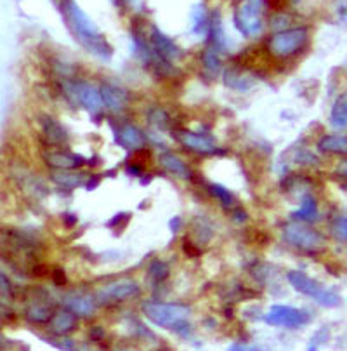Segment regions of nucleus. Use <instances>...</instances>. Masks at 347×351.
<instances>
[{"label": "nucleus", "instance_id": "nucleus-1", "mask_svg": "<svg viewBox=\"0 0 347 351\" xmlns=\"http://www.w3.org/2000/svg\"><path fill=\"white\" fill-rule=\"evenodd\" d=\"M38 247V240L28 232L0 228V258L14 271L23 275H38V271H45L44 266L37 265Z\"/></svg>", "mask_w": 347, "mask_h": 351}, {"label": "nucleus", "instance_id": "nucleus-2", "mask_svg": "<svg viewBox=\"0 0 347 351\" xmlns=\"http://www.w3.org/2000/svg\"><path fill=\"white\" fill-rule=\"evenodd\" d=\"M66 14H68V21L71 25V30L73 34L77 35L80 42H82L83 47H87L92 54L101 58H110L113 53L112 45L108 44L103 34L97 30L96 23L75 4V2H71V0H66Z\"/></svg>", "mask_w": 347, "mask_h": 351}, {"label": "nucleus", "instance_id": "nucleus-3", "mask_svg": "<svg viewBox=\"0 0 347 351\" xmlns=\"http://www.w3.org/2000/svg\"><path fill=\"white\" fill-rule=\"evenodd\" d=\"M142 313L158 327L181 332L183 329H188V318H190L191 311L184 304L148 301L142 304Z\"/></svg>", "mask_w": 347, "mask_h": 351}, {"label": "nucleus", "instance_id": "nucleus-4", "mask_svg": "<svg viewBox=\"0 0 347 351\" xmlns=\"http://www.w3.org/2000/svg\"><path fill=\"white\" fill-rule=\"evenodd\" d=\"M287 278L295 291L313 298L318 304H321V306L333 308L340 304L339 294H335L333 291H329V289H325L321 284H318L314 278L307 277L306 273L294 269V271H288Z\"/></svg>", "mask_w": 347, "mask_h": 351}, {"label": "nucleus", "instance_id": "nucleus-5", "mask_svg": "<svg viewBox=\"0 0 347 351\" xmlns=\"http://www.w3.org/2000/svg\"><path fill=\"white\" fill-rule=\"evenodd\" d=\"M307 30L306 28H290V30L278 32L268 40V51L274 58H290L294 54L300 53L304 45L307 44Z\"/></svg>", "mask_w": 347, "mask_h": 351}, {"label": "nucleus", "instance_id": "nucleus-6", "mask_svg": "<svg viewBox=\"0 0 347 351\" xmlns=\"http://www.w3.org/2000/svg\"><path fill=\"white\" fill-rule=\"evenodd\" d=\"M262 0H238L235 8V25L245 37L262 32Z\"/></svg>", "mask_w": 347, "mask_h": 351}, {"label": "nucleus", "instance_id": "nucleus-7", "mask_svg": "<svg viewBox=\"0 0 347 351\" xmlns=\"http://www.w3.org/2000/svg\"><path fill=\"white\" fill-rule=\"evenodd\" d=\"M283 239L290 245L306 252H316L325 245V239L320 233L300 223H288L283 228Z\"/></svg>", "mask_w": 347, "mask_h": 351}, {"label": "nucleus", "instance_id": "nucleus-8", "mask_svg": "<svg viewBox=\"0 0 347 351\" xmlns=\"http://www.w3.org/2000/svg\"><path fill=\"white\" fill-rule=\"evenodd\" d=\"M139 292H141V289H139L138 282L131 280V278H120V280H113L110 284L103 285L96 292V299L103 304L122 303V301H129V299L136 298Z\"/></svg>", "mask_w": 347, "mask_h": 351}, {"label": "nucleus", "instance_id": "nucleus-9", "mask_svg": "<svg viewBox=\"0 0 347 351\" xmlns=\"http://www.w3.org/2000/svg\"><path fill=\"white\" fill-rule=\"evenodd\" d=\"M264 320L269 325L274 327H285V329H299L303 325L309 324L311 317L307 311L299 310V308L283 306V304H277L268 311Z\"/></svg>", "mask_w": 347, "mask_h": 351}, {"label": "nucleus", "instance_id": "nucleus-10", "mask_svg": "<svg viewBox=\"0 0 347 351\" xmlns=\"http://www.w3.org/2000/svg\"><path fill=\"white\" fill-rule=\"evenodd\" d=\"M71 90V96L75 97V101L80 103L90 113H101L105 105H103L101 94L94 86L87 82H70L68 84Z\"/></svg>", "mask_w": 347, "mask_h": 351}, {"label": "nucleus", "instance_id": "nucleus-11", "mask_svg": "<svg viewBox=\"0 0 347 351\" xmlns=\"http://www.w3.org/2000/svg\"><path fill=\"white\" fill-rule=\"evenodd\" d=\"M99 94H101L103 105L113 113L122 112L131 103V94L125 89H122V87L115 86V84H103Z\"/></svg>", "mask_w": 347, "mask_h": 351}, {"label": "nucleus", "instance_id": "nucleus-12", "mask_svg": "<svg viewBox=\"0 0 347 351\" xmlns=\"http://www.w3.org/2000/svg\"><path fill=\"white\" fill-rule=\"evenodd\" d=\"M40 129H42V138L47 146H63L68 143V131L57 122L54 117L42 115L40 117Z\"/></svg>", "mask_w": 347, "mask_h": 351}, {"label": "nucleus", "instance_id": "nucleus-13", "mask_svg": "<svg viewBox=\"0 0 347 351\" xmlns=\"http://www.w3.org/2000/svg\"><path fill=\"white\" fill-rule=\"evenodd\" d=\"M63 304L75 317H92L96 311V301L92 295L83 292H70L63 298Z\"/></svg>", "mask_w": 347, "mask_h": 351}, {"label": "nucleus", "instance_id": "nucleus-14", "mask_svg": "<svg viewBox=\"0 0 347 351\" xmlns=\"http://www.w3.org/2000/svg\"><path fill=\"white\" fill-rule=\"evenodd\" d=\"M177 139L181 141V145L186 146L191 152H196V154H216L217 146L216 141L212 138L205 134H198V132H190V131H181Z\"/></svg>", "mask_w": 347, "mask_h": 351}, {"label": "nucleus", "instance_id": "nucleus-15", "mask_svg": "<svg viewBox=\"0 0 347 351\" xmlns=\"http://www.w3.org/2000/svg\"><path fill=\"white\" fill-rule=\"evenodd\" d=\"M148 42H150L151 47L155 49V53H157L162 60L167 61V63H170L172 60H176V58L181 54L179 47H177V45L174 44L167 35H164L158 28L155 27L151 28V35L150 38H148Z\"/></svg>", "mask_w": 347, "mask_h": 351}, {"label": "nucleus", "instance_id": "nucleus-16", "mask_svg": "<svg viewBox=\"0 0 347 351\" xmlns=\"http://www.w3.org/2000/svg\"><path fill=\"white\" fill-rule=\"evenodd\" d=\"M44 160L45 164L57 169V171H71V169L80 167V165L86 162L82 157H79V155L68 154V152H61V149H56V148L44 152Z\"/></svg>", "mask_w": 347, "mask_h": 351}, {"label": "nucleus", "instance_id": "nucleus-17", "mask_svg": "<svg viewBox=\"0 0 347 351\" xmlns=\"http://www.w3.org/2000/svg\"><path fill=\"white\" fill-rule=\"evenodd\" d=\"M116 138L122 143V146L129 149H139L146 145V136L144 132L139 128L132 125V123H125L120 128V131L116 132Z\"/></svg>", "mask_w": 347, "mask_h": 351}, {"label": "nucleus", "instance_id": "nucleus-18", "mask_svg": "<svg viewBox=\"0 0 347 351\" xmlns=\"http://www.w3.org/2000/svg\"><path fill=\"white\" fill-rule=\"evenodd\" d=\"M158 160H160L162 167L167 172H170V174L177 176V178H183V180H190L191 178V169L177 155L170 154V152H164Z\"/></svg>", "mask_w": 347, "mask_h": 351}, {"label": "nucleus", "instance_id": "nucleus-19", "mask_svg": "<svg viewBox=\"0 0 347 351\" xmlns=\"http://www.w3.org/2000/svg\"><path fill=\"white\" fill-rule=\"evenodd\" d=\"M53 306L44 299H34L27 306V320L31 324H45L53 318Z\"/></svg>", "mask_w": 347, "mask_h": 351}, {"label": "nucleus", "instance_id": "nucleus-20", "mask_svg": "<svg viewBox=\"0 0 347 351\" xmlns=\"http://www.w3.org/2000/svg\"><path fill=\"white\" fill-rule=\"evenodd\" d=\"M51 329L57 336H64V334H70L71 330H75L77 327V317L73 313H70L68 310L60 311V313H54L51 318Z\"/></svg>", "mask_w": 347, "mask_h": 351}, {"label": "nucleus", "instance_id": "nucleus-21", "mask_svg": "<svg viewBox=\"0 0 347 351\" xmlns=\"http://www.w3.org/2000/svg\"><path fill=\"white\" fill-rule=\"evenodd\" d=\"M318 148L325 154H346L347 152V139L340 134H329L321 138L318 143Z\"/></svg>", "mask_w": 347, "mask_h": 351}, {"label": "nucleus", "instance_id": "nucleus-22", "mask_svg": "<svg viewBox=\"0 0 347 351\" xmlns=\"http://www.w3.org/2000/svg\"><path fill=\"white\" fill-rule=\"evenodd\" d=\"M330 122L333 128L346 129L347 125V97L346 94L339 96L332 106V115H330Z\"/></svg>", "mask_w": 347, "mask_h": 351}, {"label": "nucleus", "instance_id": "nucleus-23", "mask_svg": "<svg viewBox=\"0 0 347 351\" xmlns=\"http://www.w3.org/2000/svg\"><path fill=\"white\" fill-rule=\"evenodd\" d=\"M202 64L207 75L216 77V75L220 71V53H217L216 49L209 45L202 54Z\"/></svg>", "mask_w": 347, "mask_h": 351}, {"label": "nucleus", "instance_id": "nucleus-24", "mask_svg": "<svg viewBox=\"0 0 347 351\" xmlns=\"http://www.w3.org/2000/svg\"><path fill=\"white\" fill-rule=\"evenodd\" d=\"M295 219L307 221V223H313L318 217V202L316 198L311 197V195H306L303 200V207H300L297 213L294 214Z\"/></svg>", "mask_w": 347, "mask_h": 351}, {"label": "nucleus", "instance_id": "nucleus-25", "mask_svg": "<svg viewBox=\"0 0 347 351\" xmlns=\"http://www.w3.org/2000/svg\"><path fill=\"white\" fill-rule=\"evenodd\" d=\"M18 181H19V186L23 188L25 191H28L30 195H42L45 193L47 188L40 183V181L35 178V176L27 174V172H23V174H18Z\"/></svg>", "mask_w": 347, "mask_h": 351}, {"label": "nucleus", "instance_id": "nucleus-26", "mask_svg": "<svg viewBox=\"0 0 347 351\" xmlns=\"http://www.w3.org/2000/svg\"><path fill=\"white\" fill-rule=\"evenodd\" d=\"M224 82L228 84L231 89H236V90L250 89L252 84H254L250 79H248V77H245V75H240V73H236V71H231V70H228L224 73Z\"/></svg>", "mask_w": 347, "mask_h": 351}, {"label": "nucleus", "instance_id": "nucleus-27", "mask_svg": "<svg viewBox=\"0 0 347 351\" xmlns=\"http://www.w3.org/2000/svg\"><path fill=\"white\" fill-rule=\"evenodd\" d=\"M209 28V16H207L203 5H198L193 12V32L196 35H203Z\"/></svg>", "mask_w": 347, "mask_h": 351}, {"label": "nucleus", "instance_id": "nucleus-28", "mask_svg": "<svg viewBox=\"0 0 347 351\" xmlns=\"http://www.w3.org/2000/svg\"><path fill=\"white\" fill-rule=\"evenodd\" d=\"M54 181L61 186H66V188H75L82 183V178L80 174H75V172H70V171H61V172H54Z\"/></svg>", "mask_w": 347, "mask_h": 351}, {"label": "nucleus", "instance_id": "nucleus-29", "mask_svg": "<svg viewBox=\"0 0 347 351\" xmlns=\"http://www.w3.org/2000/svg\"><path fill=\"white\" fill-rule=\"evenodd\" d=\"M210 193H212L224 207H231L233 204H235V197H233L231 191L226 190V188L220 186V184H210Z\"/></svg>", "mask_w": 347, "mask_h": 351}, {"label": "nucleus", "instance_id": "nucleus-30", "mask_svg": "<svg viewBox=\"0 0 347 351\" xmlns=\"http://www.w3.org/2000/svg\"><path fill=\"white\" fill-rule=\"evenodd\" d=\"M150 120H151V123H155V125H158V128H162V129H170L172 128L170 117H168L167 112H165V110H162V108L150 110Z\"/></svg>", "mask_w": 347, "mask_h": 351}, {"label": "nucleus", "instance_id": "nucleus-31", "mask_svg": "<svg viewBox=\"0 0 347 351\" xmlns=\"http://www.w3.org/2000/svg\"><path fill=\"white\" fill-rule=\"evenodd\" d=\"M14 295H16V291L11 278H9L4 271H0V298L12 299Z\"/></svg>", "mask_w": 347, "mask_h": 351}, {"label": "nucleus", "instance_id": "nucleus-32", "mask_svg": "<svg viewBox=\"0 0 347 351\" xmlns=\"http://www.w3.org/2000/svg\"><path fill=\"white\" fill-rule=\"evenodd\" d=\"M332 233H333V237H335L337 240H339V242H346V239H347V223H346V217H337L335 221H333V224H332Z\"/></svg>", "mask_w": 347, "mask_h": 351}, {"label": "nucleus", "instance_id": "nucleus-33", "mask_svg": "<svg viewBox=\"0 0 347 351\" xmlns=\"http://www.w3.org/2000/svg\"><path fill=\"white\" fill-rule=\"evenodd\" d=\"M150 273H151V277H153L155 280L162 282V280H165V278L168 277V268H167V265H165V263L155 259V261L151 263Z\"/></svg>", "mask_w": 347, "mask_h": 351}, {"label": "nucleus", "instance_id": "nucleus-34", "mask_svg": "<svg viewBox=\"0 0 347 351\" xmlns=\"http://www.w3.org/2000/svg\"><path fill=\"white\" fill-rule=\"evenodd\" d=\"M14 318V315H12V311L9 310L8 304L0 303V322H9Z\"/></svg>", "mask_w": 347, "mask_h": 351}, {"label": "nucleus", "instance_id": "nucleus-35", "mask_svg": "<svg viewBox=\"0 0 347 351\" xmlns=\"http://www.w3.org/2000/svg\"><path fill=\"white\" fill-rule=\"evenodd\" d=\"M229 351H266L262 348L257 346H243V344H235V346L229 348Z\"/></svg>", "mask_w": 347, "mask_h": 351}, {"label": "nucleus", "instance_id": "nucleus-36", "mask_svg": "<svg viewBox=\"0 0 347 351\" xmlns=\"http://www.w3.org/2000/svg\"><path fill=\"white\" fill-rule=\"evenodd\" d=\"M8 348V341L4 339V336H0V351H4Z\"/></svg>", "mask_w": 347, "mask_h": 351}, {"label": "nucleus", "instance_id": "nucleus-37", "mask_svg": "<svg viewBox=\"0 0 347 351\" xmlns=\"http://www.w3.org/2000/svg\"><path fill=\"white\" fill-rule=\"evenodd\" d=\"M113 2H115V4H118V0H113Z\"/></svg>", "mask_w": 347, "mask_h": 351}, {"label": "nucleus", "instance_id": "nucleus-38", "mask_svg": "<svg viewBox=\"0 0 347 351\" xmlns=\"http://www.w3.org/2000/svg\"><path fill=\"white\" fill-rule=\"evenodd\" d=\"M118 351H131V350H118Z\"/></svg>", "mask_w": 347, "mask_h": 351}]
</instances>
